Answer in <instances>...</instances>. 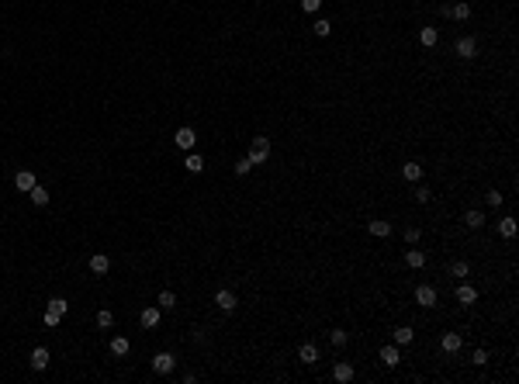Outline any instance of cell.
Returning <instances> with one entry per match:
<instances>
[{
	"instance_id": "2",
	"label": "cell",
	"mask_w": 519,
	"mask_h": 384,
	"mask_svg": "<svg viewBox=\"0 0 519 384\" xmlns=\"http://www.w3.org/2000/svg\"><path fill=\"white\" fill-rule=\"evenodd\" d=\"M62 315H66V301H62V298H52V301H49V308H45V326L56 329L59 322H62Z\"/></svg>"
},
{
	"instance_id": "18",
	"label": "cell",
	"mask_w": 519,
	"mask_h": 384,
	"mask_svg": "<svg viewBox=\"0 0 519 384\" xmlns=\"http://www.w3.org/2000/svg\"><path fill=\"white\" fill-rule=\"evenodd\" d=\"M443 350H447V353H457V350H461V336H457V332H443Z\"/></svg>"
},
{
	"instance_id": "17",
	"label": "cell",
	"mask_w": 519,
	"mask_h": 384,
	"mask_svg": "<svg viewBox=\"0 0 519 384\" xmlns=\"http://www.w3.org/2000/svg\"><path fill=\"white\" fill-rule=\"evenodd\" d=\"M371 236H377V239H388L391 236V222H371Z\"/></svg>"
},
{
	"instance_id": "31",
	"label": "cell",
	"mask_w": 519,
	"mask_h": 384,
	"mask_svg": "<svg viewBox=\"0 0 519 384\" xmlns=\"http://www.w3.org/2000/svg\"><path fill=\"white\" fill-rule=\"evenodd\" d=\"M329 339H332V346H346V332H343V329H332Z\"/></svg>"
},
{
	"instance_id": "27",
	"label": "cell",
	"mask_w": 519,
	"mask_h": 384,
	"mask_svg": "<svg viewBox=\"0 0 519 384\" xmlns=\"http://www.w3.org/2000/svg\"><path fill=\"white\" fill-rule=\"evenodd\" d=\"M156 305H159V308H166V312H170L173 305H177V298H173V291H159V298H156Z\"/></svg>"
},
{
	"instance_id": "13",
	"label": "cell",
	"mask_w": 519,
	"mask_h": 384,
	"mask_svg": "<svg viewBox=\"0 0 519 384\" xmlns=\"http://www.w3.org/2000/svg\"><path fill=\"white\" fill-rule=\"evenodd\" d=\"M31 367H35V370H45V367H49V350H45V346H38V350L31 353Z\"/></svg>"
},
{
	"instance_id": "9",
	"label": "cell",
	"mask_w": 519,
	"mask_h": 384,
	"mask_svg": "<svg viewBox=\"0 0 519 384\" xmlns=\"http://www.w3.org/2000/svg\"><path fill=\"white\" fill-rule=\"evenodd\" d=\"M405 263H408L412 270H422V267H426V253H422V249H408V253H405Z\"/></svg>"
},
{
	"instance_id": "35",
	"label": "cell",
	"mask_w": 519,
	"mask_h": 384,
	"mask_svg": "<svg viewBox=\"0 0 519 384\" xmlns=\"http://www.w3.org/2000/svg\"><path fill=\"white\" fill-rule=\"evenodd\" d=\"M488 204H491V208H499V204H502V194H499V190H488Z\"/></svg>"
},
{
	"instance_id": "26",
	"label": "cell",
	"mask_w": 519,
	"mask_h": 384,
	"mask_svg": "<svg viewBox=\"0 0 519 384\" xmlns=\"http://www.w3.org/2000/svg\"><path fill=\"white\" fill-rule=\"evenodd\" d=\"M436 38H440V31H436V28H422V31H419V42H422V45H436Z\"/></svg>"
},
{
	"instance_id": "14",
	"label": "cell",
	"mask_w": 519,
	"mask_h": 384,
	"mask_svg": "<svg viewBox=\"0 0 519 384\" xmlns=\"http://www.w3.org/2000/svg\"><path fill=\"white\" fill-rule=\"evenodd\" d=\"M381 360H384L388 367H398V360H402V356H398V346H381Z\"/></svg>"
},
{
	"instance_id": "10",
	"label": "cell",
	"mask_w": 519,
	"mask_h": 384,
	"mask_svg": "<svg viewBox=\"0 0 519 384\" xmlns=\"http://www.w3.org/2000/svg\"><path fill=\"white\" fill-rule=\"evenodd\" d=\"M332 381H339V384L353 381V367H350V364H336V367H332Z\"/></svg>"
},
{
	"instance_id": "29",
	"label": "cell",
	"mask_w": 519,
	"mask_h": 384,
	"mask_svg": "<svg viewBox=\"0 0 519 384\" xmlns=\"http://www.w3.org/2000/svg\"><path fill=\"white\" fill-rule=\"evenodd\" d=\"M315 35H318V38H329V35H332V25L326 21V17H318V21H315Z\"/></svg>"
},
{
	"instance_id": "28",
	"label": "cell",
	"mask_w": 519,
	"mask_h": 384,
	"mask_svg": "<svg viewBox=\"0 0 519 384\" xmlns=\"http://www.w3.org/2000/svg\"><path fill=\"white\" fill-rule=\"evenodd\" d=\"M156 322H159V308H145V312H142V326L153 329Z\"/></svg>"
},
{
	"instance_id": "37",
	"label": "cell",
	"mask_w": 519,
	"mask_h": 384,
	"mask_svg": "<svg viewBox=\"0 0 519 384\" xmlns=\"http://www.w3.org/2000/svg\"><path fill=\"white\" fill-rule=\"evenodd\" d=\"M474 364H478V367H481V364H488V353H485V350H474Z\"/></svg>"
},
{
	"instance_id": "21",
	"label": "cell",
	"mask_w": 519,
	"mask_h": 384,
	"mask_svg": "<svg viewBox=\"0 0 519 384\" xmlns=\"http://www.w3.org/2000/svg\"><path fill=\"white\" fill-rule=\"evenodd\" d=\"M28 194H31V201H35L38 208H42V204H49V190H45V187H38V184H35V187L28 190Z\"/></svg>"
},
{
	"instance_id": "5",
	"label": "cell",
	"mask_w": 519,
	"mask_h": 384,
	"mask_svg": "<svg viewBox=\"0 0 519 384\" xmlns=\"http://www.w3.org/2000/svg\"><path fill=\"white\" fill-rule=\"evenodd\" d=\"M457 56H461V59H474V56H478V42L471 38V35L457 38Z\"/></svg>"
},
{
	"instance_id": "20",
	"label": "cell",
	"mask_w": 519,
	"mask_h": 384,
	"mask_svg": "<svg viewBox=\"0 0 519 384\" xmlns=\"http://www.w3.org/2000/svg\"><path fill=\"white\" fill-rule=\"evenodd\" d=\"M184 166H187V173H201L204 170V159L198 156V153H190V156L184 159Z\"/></svg>"
},
{
	"instance_id": "7",
	"label": "cell",
	"mask_w": 519,
	"mask_h": 384,
	"mask_svg": "<svg viewBox=\"0 0 519 384\" xmlns=\"http://www.w3.org/2000/svg\"><path fill=\"white\" fill-rule=\"evenodd\" d=\"M35 184H38V180H35V173H31V170H21V173L14 177V187H17V190H25V194H28Z\"/></svg>"
},
{
	"instance_id": "11",
	"label": "cell",
	"mask_w": 519,
	"mask_h": 384,
	"mask_svg": "<svg viewBox=\"0 0 519 384\" xmlns=\"http://www.w3.org/2000/svg\"><path fill=\"white\" fill-rule=\"evenodd\" d=\"M457 301H461V305H474V301H478V291H474L471 284H461V287H457Z\"/></svg>"
},
{
	"instance_id": "4",
	"label": "cell",
	"mask_w": 519,
	"mask_h": 384,
	"mask_svg": "<svg viewBox=\"0 0 519 384\" xmlns=\"http://www.w3.org/2000/svg\"><path fill=\"white\" fill-rule=\"evenodd\" d=\"M173 142L180 145V149H187V153H194V142H198V135H194V128L184 125L180 132H177V135H173Z\"/></svg>"
},
{
	"instance_id": "8",
	"label": "cell",
	"mask_w": 519,
	"mask_h": 384,
	"mask_svg": "<svg viewBox=\"0 0 519 384\" xmlns=\"http://www.w3.org/2000/svg\"><path fill=\"white\" fill-rule=\"evenodd\" d=\"M215 305L222 308V312H232L239 301H235V294H232V291H218V294H215Z\"/></svg>"
},
{
	"instance_id": "12",
	"label": "cell",
	"mask_w": 519,
	"mask_h": 384,
	"mask_svg": "<svg viewBox=\"0 0 519 384\" xmlns=\"http://www.w3.org/2000/svg\"><path fill=\"white\" fill-rule=\"evenodd\" d=\"M90 270H94V273H107V270H111V260H107L104 253L90 256Z\"/></svg>"
},
{
	"instance_id": "22",
	"label": "cell",
	"mask_w": 519,
	"mask_h": 384,
	"mask_svg": "<svg viewBox=\"0 0 519 384\" xmlns=\"http://www.w3.org/2000/svg\"><path fill=\"white\" fill-rule=\"evenodd\" d=\"M402 177H405V180H419V177H422V166H419V163H405Z\"/></svg>"
},
{
	"instance_id": "15",
	"label": "cell",
	"mask_w": 519,
	"mask_h": 384,
	"mask_svg": "<svg viewBox=\"0 0 519 384\" xmlns=\"http://www.w3.org/2000/svg\"><path fill=\"white\" fill-rule=\"evenodd\" d=\"M450 17H457V21H467L471 17V4H453V7H447Z\"/></svg>"
},
{
	"instance_id": "25",
	"label": "cell",
	"mask_w": 519,
	"mask_h": 384,
	"mask_svg": "<svg viewBox=\"0 0 519 384\" xmlns=\"http://www.w3.org/2000/svg\"><path fill=\"white\" fill-rule=\"evenodd\" d=\"M467 273H471V267H467L464 260H453V263H450V277H467Z\"/></svg>"
},
{
	"instance_id": "33",
	"label": "cell",
	"mask_w": 519,
	"mask_h": 384,
	"mask_svg": "<svg viewBox=\"0 0 519 384\" xmlns=\"http://www.w3.org/2000/svg\"><path fill=\"white\" fill-rule=\"evenodd\" d=\"M249 170H253V163H249V159H239V163H235V173H239V177H246V173H249Z\"/></svg>"
},
{
	"instance_id": "30",
	"label": "cell",
	"mask_w": 519,
	"mask_h": 384,
	"mask_svg": "<svg viewBox=\"0 0 519 384\" xmlns=\"http://www.w3.org/2000/svg\"><path fill=\"white\" fill-rule=\"evenodd\" d=\"M464 222H467L471 228H481V225H485V215H481V211H467V215H464Z\"/></svg>"
},
{
	"instance_id": "6",
	"label": "cell",
	"mask_w": 519,
	"mask_h": 384,
	"mask_svg": "<svg viewBox=\"0 0 519 384\" xmlns=\"http://www.w3.org/2000/svg\"><path fill=\"white\" fill-rule=\"evenodd\" d=\"M173 364H177L173 353H156V356H153V370H156V374H170Z\"/></svg>"
},
{
	"instance_id": "1",
	"label": "cell",
	"mask_w": 519,
	"mask_h": 384,
	"mask_svg": "<svg viewBox=\"0 0 519 384\" xmlns=\"http://www.w3.org/2000/svg\"><path fill=\"white\" fill-rule=\"evenodd\" d=\"M267 156H270V139H267V135H256L253 145H249V156H246V159H249L253 166H260Z\"/></svg>"
},
{
	"instance_id": "3",
	"label": "cell",
	"mask_w": 519,
	"mask_h": 384,
	"mask_svg": "<svg viewBox=\"0 0 519 384\" xmlns=\"http://www.w3.org/2000/svg\"><path fill=\"white\" fill-rule=\"evenodd\" d=\"M416 301H419V305H422V308H432V305L440 301V294H436V287L422 284V287H416Z\"/></svg>"
},
{
	"instance_id": "34",
	"label": "cell",
	"mask_w": 519,
	"mask_h": 384,
	"mask_svg": "<svg viewBox=\"0 0 519 384\" xmlns=\"http://www.w3.org/2000/svg\"><path fill=\"white\" fill-rule=\"evenodd\" d=\"M318 7H322V0H301V11H308V14H315Z\"/></svg>"
},
{
	"instance_id": "16",
	"label": "cell",
	"mask_w": 519,
	"mask_h": 384,
	"mask_svg": "<svg viewBox=\"0 0 519 384\" xmlns=\"http://www.w3.org/2000/svg\"><path fill=\"white\" fill-rule=\"evenodd\" d=\"M298 356H301L305 364H315V360H318V350H315V343H301V350H298Z\"/></svg>"
},
{
	"instance_id": "23",
	"label": "cell",
	"mask_w": 519,
	"mask_h": 384,
	"mask_svg": "<svg viewBox=\"0 0 519 384\" xmlns=\"http://www.w3.org/2000/svg\"><path fill=\"white\" fill-rule=\"evenodd\" d=\"M111 353L125 356V353H128V339H125V336H115V339H111Z\"/></svg>"
},
{
	"instance_id": "36",
	"label": "cell",
	"mask_w": 519,
	"mask_h": 384,
	"mask_svg": "<svg viewBox=\"0 0 519 384\" xmlns=\"http://www.w3.org/2000/svg\"><path fill=\"white\" fill-rule=\"evenodd\" d=\"M416 198H419V201H422V204H426V201H429V198H432V190H426V187H419V190H416Z\"/></svg>"
},
{
	"instance_id": "38",
	"label": "cell",
	"mask_w": 519,
	"mask_h": 384,
	"mask_svg": "<svg viewBox=\"0 0 519 384\" xmlns=\"http://www.w3.org/2000/svg\"><path fill=\"white\" fill-rule=\"evenodd\" d=\"M405 239H408V242H419V228H405Z\"/></svg>"
},
{
	"instance_id": "24",
	"label": "cell",
	"mask_w": 519,
	"mask_h": 384,
	"mask_svg": "<svg viewBox=\"0 0 519 384\" xmlns=\"http://www.w3.org/2000/svg\"><path fill=\"white\" fill-rule=\"evenodd\" d=\"M499 232H502L505 239H512V236H516V218H502V222H499Z\"/></svg>"
},
{
	"instance_id": "32",
	"label": "cell",
	"mask_w": 519,
	"mask_h": 384,
	"mask_svg": "<svg viewBox=\"0 0 519 384\" xmlns=\"http://www.w3.org/2000/svg\"><path fill=\"white\" fill-rule=\"evenodd\" d=\"M111 322H115V315L107 312V308H104V312H97V326H101V329H107Z\"/></svg>"
},
{
	"instance_id": "19",
	"label": "cell",
	"mask_w": 519,
	"mask_h": 384,
	"mask_svg": "<svg viewBox=\"0 0 519 384\" xmlns=\"http://www.w3.org/2000/svg\"><path fill=\"white\" fill-rule=\"evenodd\" d=\"M412 339H416V332H412L408 326H398V329H395V343H398V346H405V343H412Z\"/></svg>"
}]
</instances>
